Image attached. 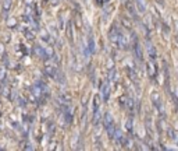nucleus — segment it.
Masks as SVG:
<instances>
[{"label":"nucleus","instance_id":"obj_1","mask_svg":"<svg viewBox=\"0 0 178 151\" xmlns=\"http://www.w3.org/2000/svg\"><path fill=\"white\" fill-rule=\"evenodd\" d=\"M105 125H106V129L109 130V134L113 136V118H111V115L109 112L105 115Z\"/></svg>","mask_w":178,"mask_h":151},{"label":"nucleus","instance_id":"obj_2","mask_svg":"<svg viewBox=\"0 0 178 151\" xmlns=\"http://www.w3.org/2000/svg\"><path fill=\"white\" fill-rule=\"evenodd\" d=\"M103 97H105V101L109 99V84H105V86H103Z\"/></svg>","mask_w":178,"mask_h":151},{"label":"nucleus","instance_id":"obj_3","mask_svg":"<svg viewBox=\"0 0 178 151\" xmlns=\"http://www.w3.org/2000/svg\"><path fill=\"white\" fill-rule=\"evenodd\" d=\"M103 2H109V0H103Z\"/></svg>","mask_w":178,"mask_h":151}]
</instances>
